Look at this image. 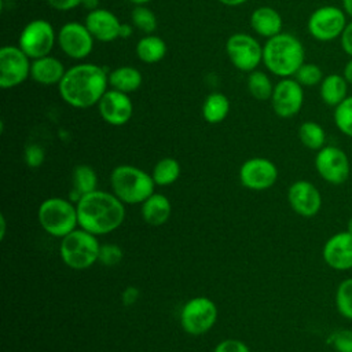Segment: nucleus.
I'll use <instances>...</instances> for the list:
<instances>
[{"instance_id":"f257e3e1","label":"nucleus","mask_w":352,"mask_h":352,"mask_svg":"<svg viewBox=\"0 0 352 352\" xmlns=\"http://www.w3.org/2000/svg\"><path fill=\"white\" fill-rule=\"evenodd\" d=\"M78 227L99 236L120 228L125 220V204L114 194L95 190L77 201Z\"/></svg>"},{"instance_id":"f03ea898","label":"nucleus","mask_w":352,"mask_h":352,"mask_svg":"<svg viewBox=\"0 0 352 352\" xmlns=\"http://www.w3.org/2000/svg\"><path fill=\"white\" fill-rule=\"evenodd\" d=\"M109 76L104 69L94 63H80L66 70L60 80V98L77 109H87L98 104L107 91Z\"/></svg>"},{"instance_id":"7ed1b4c3","label":"nucleus","mask_w":352,"mask_h":352,"mask_svg":"<svg viewBox=\"0 0 352 352\" xmlns=\"http://www.w3.org/2000/svg\"><path fill=\"white\" fill-rule=\"evenodd\" d=\"M305 51L301 41L290 33H279L267 40L263 47V62L275 76H294L304 63Z\"/></svg>"},{"instance_id":"20e7f679","label":"nucleus","mask_w":352,"mask_h":352,"mask_svg":"<svg viewBox=\"0 0 352 352\" xmlns=\"http://www.w3.org/2000/svg\"><path fill=\"white\" fill-rule=\"evenodd\" d=\"M113 192L126 205L143 204L153 192L155 183L151 173L133 165H118L110 173Z\"/></svg>"},{"instance_id":"39448f33","label":"nucleus","mask_w":352,"mask_h":352,"mask_svg":"<svg viewBox=\"0 0 352 352\" xmlns=\"http://www.w3.org/2000/svg\"><path fill=\"white\" fill-rule=\"evenodd\" d=\"M99 249L100 243L98 236L77 227L66 236L60 238L59 256L66 267L82 271L92 267L99 260Z\"/></svg>"},{"instance_id":"423d86ee","label":"nucleus","mask_w":352,"mask_h":352,"mask_svg":"<svg viewBox=\"0 0 352 352\" xmlns=\"http://www.w3.org/2000/svg\"><path fill=\"white\" fill-rule=\"evenodd\" d=\"M37 220L47 234L55 238H63L78 227L77 205L60 197L47 198L37 209Z\"/></svg>"},{"instance_id":"0eeeda50","label":"nucleus","mask_w":352,"mask_h":352,"mask_svg":"<svg viewBox=\"0 0 352 352\" xmlns=\"http://www.w3.org/2000/svg\"><path fill=\"white\" fill-rule=\"evenodd\" d=\"M217 320V307L209 297L198 296L184 302L180 311V326L190 336L209 331Z\"/></svg>"},{"instance_id":"6e6552de","label":"nucleus","mask_w":352,"mask_h":352,"mask_svg":"<svg viewBox=\"0 0 352 352\" xmlns=\"http://www.w3.org/2000/svg\"><path fill=\"white\" fill-rule=\"evenodd\" d=\"M346 14L336 6H322L308 18V32L318 41H331L341 37L346 26Z\"/></svg>"},{"instance_id":"1a4fd4ad","label":"nucleus","mask_w":352,"mask_h":352,"mask_svg":"<svg viewBox=\"0 0 352 352\" xmlns=\"http://www.w3.org/2000/svg\"><path fill=\"white\" fill-rule=\"evenodd\" d=\"M55 44V32L45 19L30 21L21 32L18 47L30 58L37 59L50 55Z\"/></svg>"},{"instance_id":"9d476101","label":"nucleus","mask_w":352,"mask_h":352,"mask_svg":"<svg viewBox=\"0 0 352 352\" xmlns=\"http://www.w3.org/2000/svg\"><path fill=\"white\" fill-rule=\"evenodd\" d=\"M318 175L333 186L344 184L351 173V164L346 153L337 146L322 147L315 157Z\"/></svg>"},{"instance_id":"9b49d317","label":"nucleus","mask_w":352,"mask_h":352,"mask_svg":"<svg viewBox=\"0 0 352 352\" xmlns=\"http://www.w3.org/2000/svg\"><path fill=\"white\" fill-rule=\"evenodd\" d=\"M226 51L231 63L242 72H253L263 60V47L246 33H235L228 37Z\"/></svg>"},{"instance_id":"f8f14e48","label":"nucleus","mask_w":352,"mask_h":352,"mask_svg":"<svg viewBox=\"0 0 352 352\" xmlns=\"http://www.w3.org/2000/svg\"><path fill=\"white\" fill-rule=\"evenodd\" d=\"M29 56L15 45L0 48V87L7 89L22 84L30 76Z\"/></svg>"},{"instance_id":"ddd939ff","label":"nucleus","mask_w":352,"mask_h":352,"mask_svg":"<svg viewBox=\"0 0 352 352\" xmlns=\"http://www.w3.org/2000/svg\"><path fill=\"white\" fill-rule=\"evenodd\" d=\"M276 180L278 168L268 158L253 157L246 160L239 168V182L248 190H268L276 183Z\"/></svg>"},{"instance_id":"4468645a","label":"nucleus","mask_w":352,"mask_h":352,"mask_svg":"<svg viewBox=\"0 0 352 352\" xmlns=\"http://www.w3.org/2000/svg\"><path fill=\"white\" fill-rule=\"evenodd\" d=\"M304 103L302 85L296 78H282L271 96V104L275 114L280 118H290L298 114Z\"/></svg>"},{"instance_id":"2eb2a0df","label":"nucleus","mask_w":352,"mask_h":352,"mask_svg":"<svg viewBox=\"0 0 352 352\" xmlns=\"http://www.w3.org/2000/svg\"><path fill=\"white\" fill-rule=\"evenodd\" d=\"M58 43L67 56L73 59H84L94 48V36L85 25L67 22L58 33Z\"/></svg>"},{"instance_id":"dca6fc26","label":"nucleus","mask_w":352,"mask_h":352,"mask_svg":"<svg viewBox=\"0 0 352 352\" xmlns=\"http://www.w3.org/2000/svg\"><path fill=\"white\" fill-rule=\"evenodd\" d=\"M287 202L294 213L311 219L322 208V194L311 182L296 180L287 188Z\"/></svg>"},{"instance_id":"f3484780","label":"nucleus","mask_w":352,"mask_h":352,"mask_svg":"<svg viewBox=\"0 0 352 352\" xmlns=\"http://www.w3.org/2000/svg\"><path fill=\"white\" fill-rule=\"evenodd\" d=\"M100 117L110 125L120 126L126 124L133 114V104L128 94L107 89L98 103Z\"/></svg>"},{"instance_id":"a211bd4d","label":"nucleus","mask_w":352,"mask_h":352,"mask_svg":"<svg viewBox=\"0 0 352 352\" xmlns=\"http://www.w3.org/2000/svg\"><path fill=\"white\" fill-rule=\"evenodd\" d=\"M322 257L336 271L352 270V234L346 230L333 234L322 248Z\"/></svg>"},{"instance_id":"6ab92c4d","label":"nucleus","mask_w":352,"mask_h":352,"mask_svg":"<svg viewBox=\"0 0 352 352\" xmlns=\"http://www.w3.org/2000/svg\"><path fill=\"white\" fill-rule=\"evenodd\" d=\"M84 25L88 28L94 38L99 41L107 43L120 37L121 23L118 18L109 10L96 8L94 11H89L85 16Z\"/></svg>"},{"instance_id":"aec40b11","label":"nucleus","mask_w":352,"mask_h":352,"mask_svg":"<svg viewBox=\"0 0 352 352\" xmlns=\"http://www.w3.org/2000/svg\"><path fill=\"white\" fill-rule=\"evenodd\" d=\"M66 70L63 63L54 56H43L33 59L30 65V77L43 85L59 84Z\"/></svg>"},{"instance_id":"412c9836","label":"nucleus","mask_w":352,"mask_h":352,"mask_svg":"<svg viewBox=\"0 0 352 352\" xmlns=\"http://www.w3.org/2000/svg\"><path fill=\"white\" fill-rule=\"evenodd\" d=\"M140 213L144 223L151 227H160L165 224L172 213V205L168 197L160 192H153L147 199L140 204Z\"/></svg>"},{"instance_id":"4be33fe9","label":"nucleus","mask_w":352,"mask_h":352,"mask_svg":"<svg viewBox=\"0 0 352 352\" xmlns=\"http://www.w3.org/2000/svg\"><path fill=\"white\" fill-rule=\"evenodd\" d=\"M250 26L257 34L271 38L282 33V16L272 7H260L253 11L250 16Z\"/></svg>"},{"instance_id":"5701e85b","label":"nucleus","mask_w":352,"mask_h":352,"mask_svg":"<svg viewBox=\"0 0 352 352\" xmlns=\"http://www.w3.org/2000/svg\"><path fill=\"white\" fill-rule=\"evenodd\" d=\"M348 81L342 74H329L319 84V94L323 103L336 107L348 96Z\"/></svg>"},{"instance_id":"b1692460","label":"nucleus","mask_w":352,"mask_h":352,"mask_svg":"<svg viewBox=\"0 0 352 352\" xmlns=\"http://www.w3.org/2000/svg\"><path fill=\"white\" fill-rule=\"evenodd\" d=\"M98 186V175L95 172V169L87 164H80L77 166H74L73 173H72V199L74 204H77V201L88 194L92 192Z\"/></svg>"},{"instance_id":"393cba45","label":"nucleus","mask_w":352,"mask_h":352,"mask_svg":"<svg viewBox=\"0 0 352 352\" xmlns=\"http://www.w3.org/2000/svg\"><path fill=\"white\" fill-rule=\"evenodd\" d=\"M142 74L132 66H120L109 74V84L113 89L129 94L142 85Z\"/></svg>"},{"instance_id":"a878e982","label":"nucleus","mask_w":352,"mask_h":352,"mask_svg":"<svg viewBox=\"0 0 352 352\" xmlns=\"http://www.w3.org/2000/svg\"><path fill=\"white\" fill-rule=\"evenodd\" d=\"M166 54L165 41L154 34L142 37L136 44V55L142 62L155 63L160 62Z\"/></svg>"},{"instance_id":"bb28decb","label":"nucleus","mask_w":352,"mask_h":352,"mask_svg":"<svg viewBox=\"0 0 352 352\" xmlns=\"http://www.w3.org/2000/svg\"><path fill=\"white\" fill-rule=\"evenodd\" d=\"M230 111V100L226 95L220 92H213L206 96L202 104V116L204 120L209 124L221 122Z\"/></svg>"},{"instance_id":"cd10ccee","label":"nucleus","mask_w":352,"mask_h":352,"mask_svg":"<svg viewBox=\"0 0 352 352\" xmlns=\"http://www.w3.org/2000/svg\"><path fill=\"white\" fill-rule=\"evenodd\" d=\"M180 176V164L172 157H165L157 161L151 170V177L155 186H170Z\"/></svg>"},{"instance_id":"c85d7f7f","label":"nucleus","mask_w":352,"mask_h":352,"mask_svg":"<svg viewBox=\"0 0 352 352\" xmlns=\"http://www.w3.org/2000/svg\"><path fill=\"white\" fill-rule=\"evenodd\" d=\"M298 139L309 150L319 151L326 146V132L323 126L315 121H305L298 128Z\"/></svg>"},{"instance_id":"c756f323","label":"nucleus","mask_w":352,"mask_h":352,"mask_svg":"<svg viewBox=\"0 0 352 352\" xmlns=\"http://www.w3.org/2000/svg\"><path fill=\"white\" fill-rule=\"evenodd\" d=\"M248 89L257 100H268L272 96L274 85L265 73L253 70L248 77Z\"/></svg>"},{"instance_id":"7c9ffc66","label":"nucleus","mask_w":352,"mask_h":352,"mask_svg":"<svg viewBox=\"0 0 352 352\" xmlns=\"http://www.w3.org/2000/svg\"><path fill=\"white\" fill-rule=\"evenodd\" d=\"M336 308L342 318L352 320V278L341 280L337 286Z\"/></svg>"},{"instance_id":"2f4dec72","label":"nucleus","mask_w":352,"mask_h":352,"mask_svg":"<svg viewBox=\"0 0 352 352\" xmlns=\"http://www.w3.org/2000/svg\"><path fill=\"white\" fill-rule=\"evenodd\" d=\"M334 124L341 133L352 138V95L334 107Z\"/></svg>"},{"instance_id":"473e14b6","label":"nucleus","mask_w":352,"mask_h":352,"mask_svg":"<svg viewBox=\"0 0 352 352\" xmlns=\"http://www.w3.org/2000/svg\"><path fill=\"white\" fill-rule=\"evenodd\" d=\"M132 23L143 33L151 34L157 29V18L151 10L144 6H136L131 14Z\"/></svg>"},{"instance_id":"72a5a7b5","label":"nucleus","mask_w":352,"mask_h":352,"mask_svg":"<svg viewBox=\"0 0 352 352\" xmlns=\"http://www.w3.org/2000/svg\"><path fill=\"white\" fill-rule=\"evenodd\" d=\"M294 78L302 85V87H314L322 82L323 80V72L322 69L315 63H302L300 69L296 72Z\"/></svg>"},{"instance_id":"f704fd0d","label":"nucleus","mask_w":352,"mask_h":352,"mask_svg":"<svg viewBox=\"0 0 352 352\" xmlns=\"http://www.w3.org/2000/svg\"><path fill=\"white\" fill-rule=\"evenodd\" d=\"M122 249L117 243H102L99 249V263L107 267L117 265L122 260Z\"/></svg>"},{"instance_id":"c9c22d12","label":"nucleus","mask_w":352,"mask_h":352,"mask_svg":"<svg viewBox=\"0 0 352 352\" xmlns=\"http://www.w3.org/2000/svg\"><path fill=\"white\" fill-rule=\"evenodd\" d=\"M330 345L336 352H352V330L340 329L329 338Z\"/></svg>"},{"instance_id":"e433bc0d","label":"nucleus","mask_w":352,"mask_h":352,"mask_svg":"<svg viewBox=\"0 0 352 352\" xmlns=\"http://www.w3.org/2000/svg\"><path fill=\"white\" fill-rule=\"evenodd\" d=\"M44 157H45V154H44L43 147L36 143L26 146L25 153H23L25 162L29 168H38L44 162Z\"/></svg>"},{"instance_id":"4c0bfd02","label":"nucleus","mask_w":352,"mask_h":352,"mask_svg":"<svg viewBox=\"0 0 352 352\" xmlns=\"http://www.w3.org/2000/svg\"><path fill=\"white\" fill-rule=\"evenodd\" d=\"M213 352H250L249 346L241 341V340H236V338H227V340H223L220 341Z\"/></svg>"},{"instance_id":"58836bf2","label":"nucleus","mask_w":352,"mask_h":352,"mask_svg":"<svg viewBox=\"0 0 352 352\" xmlns=\"http://www.w3.org/2000/svg\"><path fill=\"white\" fill-rule=\"evenodd\" d=\"M340 38H341V47L344 52L352 58V21L346 23Z\"/></svg>"},{"instance_id":"ea45409f","label":"nucleus","mask_w":352,"mask_h":352,"mask_svg":"<svg viewBox=\"0 0 352 352\" xmlns=\"http://www.w3.org/2000/svg\"><path fill=\"white\" fill-rule=\"evenodd\" d=\"M139 289L135 286H126L121 293V301L124 305H133L139 300Z\"/></svg>"},{"instance_id":"a19ab883","label":"nucleus","mask_w":352,"mask_h":352,"mask_svg":"<svg viewBox=\"0 0 352 352\" xmlns=\"http://www.w3.org/2000/svg\"><path fill=\"white\" fill-rule=\"evenodd\" d=\"M48 4L58 10V11H67L72 8H76L77 6H81L84 0H47Z\"/></svg>"},{"instance_id":"79ce46f5","label":"nucleus","mask_w":352,"mask_h":352,"mask_svg":"<svg viewBox=\"0 0 352 352\" xmlns=\"http://www.w3.org/2000/svg\"><path fill=\"white\" fill-rule=\"evenodd\" d=\"M342 76L345 77V80L348 81V84L352 85V58L345 63L344 70H342Z\"/></svg>"},{"instance_id":"37998d69","label":"nucleus","mask_w":352,"mask_h":352,"mask_svg":"<svg viewBox=\"0 0 352 352\" xmlns=\"http://www.w3.org/2000/svg\"><path fill=\"white\" fill-rule=\"evenodd\" d=\"M132 33V28L129 26V25H126V23H121V29H120V37H124V38H126V37H129V34Z\"/></svg>"},{"instance_id":"c03bdc74","label":"nucleus","mask_w":352,"mask_h":352,"mask_svg":"<svg viewBox=\"0 0 352 352\" xmlns=\"http://www.w3.org/2000/svg\"><path fill=\"white\" fill-rule=\"evenodd\" d=\"M98 4H99L98 0H84V1H82V6H84L85 8H88L89 11H94V10L99 8Z\"/></svg>"},{"instance_id":"a18cd8bd","label":"nucleus","mask_w":352,"mask_h":352,"mask_svg":"<svg viewBox=\"0 0 352 352\" xmlns=\"http://www.w3.org/2000/svg\"><path fill=\"white\" fill-rule=\"evenodd\" d=\"M342 10L348 16L352 18V0H342Z\"/></svg>"},{"instance_id":"49530a36","label":"nucleus","mask_w":352,"mask_h":352,"mask_svg":"<svg viewBox=\"0 0 352 352\" xmlns=\"http://www.w3.org/2000/svg\"><path fill=\"white\" fill-rule=\"evenodd\" d=\"M221 4H224V6H231V7H234V6H239V4H243V3H246L248 0H219Z\"/></svg>"},{"instance_id":"de8ad7c7","label":"nucleus","mask_w":352,"mask_h":352,"mask_svg":"<svg viewBox=\"0 0 352 352\" xmlns=\"http://www.w3.org/2000/svg\"><path fill=\"white\" fill-rule=\"evenodd\" d=\"M6 235V217L4 214L0 216V238L3 239Z\"/></svg>"},{"instance_id":"09e8293b","label":"nucleus","mask_w":352,"mask_h":352,"mask_svg":"<svg viewBox=\"0 0 352 352\" xmlns=\"http://www.w3.org/2000/svg\"><path fill=\"white\" fill-rule=\"evenodd\" d=\"M131 3H133V4H136V6H144L146 3H148L150 0H129Z\"/></svg>"},{"instance_id":"8fccbe9b","label":"nucleus","mask_w":352,"mask_h":352,"mask_svg":"<svg viewBox=\"0 0 352 352\" xmlns=\"http://www.w3.org/2000/svg\"><path fill=\"white\" fill-rule=\"evenodd\" d=\"M346 231L352 234V216L348 219V223H346Z\"/></svg>"}]
</instances>
